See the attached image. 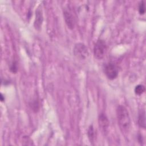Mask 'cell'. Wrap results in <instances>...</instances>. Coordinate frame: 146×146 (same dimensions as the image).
<instances>
[{
	"mask_svg": "<svg viewBox=\"0 0 146 146\" xmlns=\"http://www.w3.org/2000/svg\"><path fill=\"white\" fill-rule=\"evenodd\" d=\"M116 116L120 130L127 133L130 129L131 119L127 108L123 106H119L116 109Z\"/></svg>",
	"mask_w": 146,
	"mask_h": 146,
	"instance_id": "cell-1",
	"label": "cell"
},
{
	"mask_svg": "<svg viewBox=\"0 0 146 146\" xmlns=\"http://www.w3.org/2000/svg\"><path fill=\"white\" fill-rule=\"evenodd\" d=\"M107 44L103 39H99L95 43L94 47V56L98 59H102L104 58L107 51Z\"/></svg>",
	"mask_w": 146,
	"mask_h": 146,
	"instance_id": "cell-2",
	"label": "cell"
},
{
	"mask_svg": "<svg viewBox=\"0 0 146 146\" xmlns=\"http://www.w3.org/2000/svg\"><path fill=\"white\" fill-rule=\"evenodd\" d=\"M73 51L74 55L81 60L86 59L89 55L87 47L82 43H76L74 46Z\"/></svg>",
	"mask_w": 146,
	"mask_h": 146,
	"instance_id": "cell-3",
	"label": "cell"
},
{
	"mask_svg": "<svg viewBox=\"0 0 146 146\" xmlns=\"http://www.w3.org/2000/svg\"><path fill=\"white\" fill-rule=\"evenodd\" d=\"M104 72L107 78L110 80L116 79L118 75V68L113 63L106 64L104 68Z\"/></svg>",
	"mask_w": 146,
	"mask_h": 146,
	"instance_id": "cell-4",
	"label": "cell"
},
{
	"mask_svg": "<svg viewBox=\"0 0 146 146\" xmlns=\"http://www.w3.org/2000/svg\"><path fill=\"white\" fill-rule=\"evenodd\" d=\"M63 16L65 22L68 27L70 29H74L75 26V19L69 8L66 7L63 9Z\"/></svg>",
	"mask_w": 146,
	"mask_h": 146,
	"instance_id": "cell-5",
	"label": "cell"
},
{
	"mask_svg": "<svg viewBox=\"0 0 146 146\" xmlns=\"http://www.w3.org/2000/svg\"><path fill=\"white\" fill-rule=\"evenodd\" d=\"M99 125L100 129L104 134L107 132L108 126H109V121L107 116L104 113H100L99 116Z\"/></svg>",
	"mask_w": 146,
	"mask_h": 146,
	"instance_id": "cell-6",
	"label": "cell"
},
{
	"mask_svg": "<svg viewBox=\"0 0 146 146\" xmlns=\"http://www.w3.org/2000/svg\"><path fill=\"white\" fill-rule=\"evenodd\" d=\"M43 22V15L42 11L38 9L36 11V18L34 22V26L36 29H39L40 28Z\"/></svg>",
	"mask_w": 146,
	"mask_h": 146,
	"instance_id": "cell-7",
	"label": "cell"
},
{
	"mask_svg": "<svg viewBox=\"0 0 146 146\" xmlns=\"http://www.w3.org/2000/svg\"><path fill=\"white\" fill-rule=\"evenodd\" d=\"M137 123L140 127L144 129L145 128V113L144 110H141L139 111Z\"/></svg>",
	"mask_w": 146,
	"mask_h": 146,
	"instance_id": "cell-8",
	"label": "cell"
},
{
	"mask_svg": "<svg viewBox=\"0 0 146 146\" xmlns=\"http://www.w3.org/2000/svg\"><path fill=\"white\" fill-rule=\"evenodd\" d=\"M95 133L94 127L92 125H90V127H88V129L87 130L88 137L91 143L94 142V139H95Z\"/></svg>",
	"mask_w": 146,
	"mask_h": 146,
	"instance_id": "cell-9",
	"label": "cell"
},
{
	"mask_svg": "<svg viewBox=\"0 0 146 146\" xmlns=\"http://www.w3.org/2000/svg\"><path fill=\"white\" fill-rule=\"evenodd\" d=\"M145 87L142 84H138L135 88V92L137 95H141L145 91Z\"/></svg>",
	"mask_w": 146,
	"mask_h": 146,
	"instance_id": "cell-10",
	"label": "cell"
},
{
	"mask_svg": "<svg viewBox=\"0 0 146 146\" xmlns=\"http://www.w3.org/2000/svg\"><path fill=\"white\" fill-rule=\"evenodd\" d=\"M139 12L140 14H144L145 11V3L143 1H141L139 4Z\"/></svg>",
	"mask_w": 146,
	"mask_h": 146,
	"instance_id": "cell-11",
	"label": "cell"
},
{
	"mask_svg": "<svg viewBox=\"0 0 146 146\" xmlns=\"http://www.w3.org/2000/svg\"><path fill=\"white\" fill-rule=\"evenodd\" d=\"M10 71L13 72V73H16L17 72L18 70V67H17V63L15 61H14L11 65L10 66Z\"/></svg>",
	"mask_w": 146,
	"mask_h": 146,
	"instance_id": "cell-12",
	"label": "cell"
},
{
	"mask_svg": "<svg viewBox=\"0 0 146 146\" xmlns=\"http://www.w3.org/2000/svg\"><path fill=\"white\" fill-rule=\"evenodd\" d=\"M137 139H138L139 142V143H140L141 144V143L143 141V137H142V135H141L140 133H139V134L138 135Z\"/></svg>",
	"mask_w": 146,
	"mask_h": 146,
	"instance_id": "cell-13",
	"label": "cell"
},
{
	"mask_svg": "<svg viewBox=\"0 0 146 146\" xmlns=\"http://www.w3.org/2000/svg\"><path fill=\"white\" fill-rule=\"evenodd\" d=\"M0 97H1V102H3V101L5 100V97L3 96V95H2V94H1Z\"/></svg>",
	"mask_w": 146,
	"mask_h": 146,
	"instance_id": "cell-14",
	"label": "cell"
}]
</instances>
